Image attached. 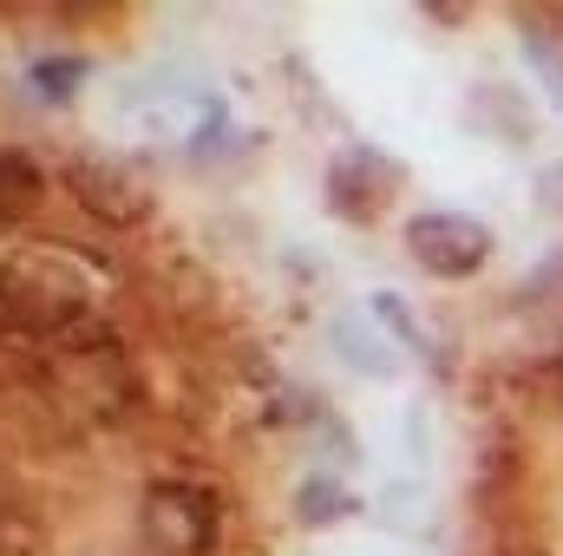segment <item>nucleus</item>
Masks as SVG:
<instances>
[{"mask_svg": "<svg viewBox=\"0 0 563 556\" xmlns=\"http://www.w3.org/2000/svg\"><path fill=\"white\" fill-rule=\"evenodd\" d=\"M112 276L99 256L66 243H33L0 256V314H13L33 334H53L59 347H112Z\"/></svg>", "mask_w": 563, "mask_h": 556, "instance_id": "1", "label": "nucleus"}, {"mask_svg": "<svg viewBox=\"0 0 563 556\" xmlns=\"http://www.w3.org/2000/svg\"><path fill=\"white\" fill-rule=\"evenodd\" d=\"M139 531L157 556H210L223 544V504L197 478H157L139 504Z\"/></svg>", "mask_w": 563, "mask_h": 556, "instance_id": "2", "label": "nucleus"}, {"mask_svg": "<svg viewBox=\"0 0 563 556\" xmlns=\"http://www.w3.org/2000/svg\"><path fill=\"white\" fill-rule=\"evenodd\" d=\"M407 256L432 281H472L492 263V230L465 210H420L407 216Z\"/></svg>", "mask_w": 563, "mask_h": 556, "instance_id": "3", "label": "nucleus"}, {"mask_svg": "<svg viewBox=\"0 0 563 556\" xmlns=\"http://www.w3.org/2000/svg\"><path fill=\"white\" fill-rule=\"evenodd\" d=\"M66 184L99 223H139L151 210V190H144L139 170H125V157H73Z\"/></svg>", "mask_w": 563, "mask_h": 556, "instance_id": "4", "label": "nucleus"}, {"mask_svg": "<svg viewBox=\"0 0 563 556\" xmlns=\"http://www.w3.org/2000/svg\"><path fill=\"white\" fill-rule=\"evenodd\" d=\"M394 184H400V170H394L380 151H347V157H334V170H328V197H334V210H341L347 223H367Z\"/></svg>", "mask_w": 563, "mask_h": 556, "instance_id": "5", "label": "nucleus"}, {"mask_svg": "<svg viewBox=\"0 0 563 556\" xmlns=\"http://www.w3.org/2000/svg\"><path fill=\"white\" fill-rule=\"evenodd\" d=\"M40 197H46V170H40V157L0 144V230H20V223L40 210Z\"/></svg>", "mask_w": 563, "mask_h": 556, "instance_id": "6", "label": "nucleus"}, {"mask_svg": "<svg viewBox=\"0 0 563 556\" xmlns=\"http://www.w3.org/2000/svg\"><path fill=\"white\" fill-rule=\"evenodd\" d=\"M20 79H26V92H33L40 105H66V99L86 86V59H73V53H46V59H33Z\"/></svg>", "mask_w": 563, "mask_h": 556, "instance_id": "7", "label": "nucleus"}, {"mask_svg": "<svg viewBox=\"0 0 563 556\" xmlns=\"http://www.w3.org/2000/svg\"><path fill=\"white\" fill-rule=\"evenodd\" d=\"M295 511H301V524H328V518H347V511H354V498H347L334 478H308V485H301V498H295Z\"/></svg>", "mask_w": 563, "mask_h": 556, "instance_id": "8", "label": "nucleus"}, {"mask_svg": "<svg viewBox=\"0 0 563 556\" xmlns=\"http://www.w3.org/2000/svg\"><path fill=\"white\" fill-rule=\"evenodd\" d=\"M525 40H531V66H538V79L563 99V53L551 46V40H538V33H525Z\"/></svg>", "mask_w": 563, "mask_h": 556, "instance_id": "9", "label": "nucleus"}]
</instances>
